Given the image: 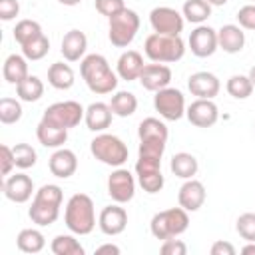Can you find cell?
Masks as SVG:
<instances>
[{
    "label": "cell",
    "mask_w": 255,
    "mask_h": 255,
    "mask_svg": "<svg viewBox=\"0 0 255 255\" xmlns=\"http://www.w3.org/2000/svg\"><path fill=\"white\" fill-rule=\"evenodd\" d=\"M143 52L151 62L157 64H173L179 62L185 54V42L181 36H167V34H149L143 44Z\"/></svg>",
    "instance_id": "obj_4"
},
{
    "label": "cell",
    "mask_w": 255,
    "mask_h": 255,
    "mask_svg": "<svg viewBox=\"0 0 255 255\" xmlns=\"http://www.w3.org/2000/svg\"><path fill=\"white\" fill-rule=\"evenodd\" d=\"M110 108H112L114 116L128 118V116L135 114V110H137V98H135V94H131L128 90H120V92H116L112 96Z\"/></svg>",
    "instance_id": "obj_30"
},
{
    "label": "cell",
    "mask_w": 255,
    "mask_h": 255,
    "mask_svg": "<svg viewBox=\"0 0 255 255\" xmlns=\"http://www.w3.org/2000/svg\"><path fill=\"white\" fill-rule=\"evenodd\" d=\"M74 70L70 68V64L64 62H54L48 68V84L56 90H70L74 86Z\"/></svg>",
    "instance_id": "obj_27"
},
{
    "label": "cell",
    "mask_w": 255,
    "mask_h": 255,
    "mask_svg": "<svg viewBox=\"0 0 255 255\" xmlns=\"http://www.w3.org/2000/svg\"><path fill=\"white\" fill-rule=\"evenodd\" d=\"M153 108H155V112H159V116L163 120L177 122L179 118L185 116V98L177 88H169L167 86V88L155 92Z\"/></svg>",
    "instance_id": "obj_8"
},
{
    "label": "cell",
    "mask_w": 255,
    "mask_h": 255,
    "mask_svg": "<svg viewBox=\"0 0 255 255\" xmlns=\"http://www.w3.org/2000/svg\"><path fill=\"white\" fill-rule=\"evenodd\" d=\"M128 225V213L120 205H106L100 211L98 227L104 235H120Z\"/></svg>",
    "instance_id": "obj_17"
},
{
    "label": "cell",
    "mask_w": 255,
    "mask_h": 255,
    "mask_svg": "<svg viewBox=\"0 0 255 255\" xmlns=\"http://www.w3.org/2000/svg\"><path fill=\"white\" fill-rule=\"evenodd\" d=\"M163 255H185L187 253V245L181 241V239H175V237H169L161 243V249H159Z\"/></svg>",
    "instance_id": "obj_44"
},
{
    "label": "cell",
    "mask_w": 255,
    "mask_h": 255,
    "mask_svg": "<svg viewBox=\"0 0 255 255\" xmlns=\"http://www.w3.org/2000/svg\"><path fill=\"white\" fill-rule=\"evenodd\" d=\"M96 253H98V255H102V253H114V255H118V253H120V247L114 245V243H104V245L96 247Z\"/></svg>",
    "instance_id": "obj_48"
},
{
    "label": "cell",
    "mask_w": 255,
    "mask_h": 255,
    "mask_svg": "<svg viewBox=\"0 0 255 255\" xmlns=\"http://www.w3.org/2000/svg\"><path fill=\"white\" fill-rule=\"evenodd\" d=\"M94 4H96V10L106 18H112L126 8L124 0H96Z\"/></svg>",
    "instance_id": "obj_42"
},
{
    "label": "cell",
    "mask_w": 255,
    "mask_h": 255,
    "mask_svg": "<svg viewBox=\"0 0 255 255\" xmlns=\"http://www.w3.org/2000/svg\"><path fill=\"white\" fill-rule=\"evenodd\" d=\"M247 76H249V80H251V84L255 86V66H251V70H249V74H247Z\"/></svg>",
    "instance_id": "obj_52"
},
{
    "label": "cell",
    "mask_w": 255,
    "mask_h": 255,
    "mask_svg": "<svg viewBox=\"0 0 255 255\" xmlns=\"http://www.w3.org/2000/svg\"><path fill=\"white\" fill-rule=\"evenodd\" d=\"M135 173L137 181L143 191L147 193H157L161 191L165 179L161 175V159H151V157H137L135 163Z\"/></svg>",
    "instance_id": "obj_11"
},
{
    "label": "cell",
    "mask_w": 255,
    "mask_h": 255,
    "mask_svg": "<svg viewBox=\"0 0 255 255\" xmlns=\"http://www.w3.org/2000/svg\"><path fill=\"white\" fill-rule=\"evenodd\" d=\"M2 74H4V80L8 84H14L18 86L22 80H26L30 74H28V58L22 54H10L6 60H4V68H2Z\"/></svg>",
    "instance_id": "obj_26"
},
{
    "label": "cell",
    "mask_w": 255,
    "mask_h": 255,
    "mask_svg": "<svg viewBox=\"0 0 255 255\" xmlns=\"http://www.w3.org/2000/svg\"><path fill=\"white\" fill-rule=\"evenodd\" d=\"M80 74L90 92L94 94H112L118 86V74L112 72L108 60L102 54H88L80 62Z\"/></svg>",
    "instance_id": "obj_1"
},
{
    "label": "cell",
    "mask_w": 255,
    "mask_h": 255,
    "mask_svg": "<svg viewBox=\"0 0 255 255\" xmlns=\"http://www.w3.org/2000/svg\"><path fill=\"white\" fill-rule=\"evenodd\" d=\"M189 211H185L181 205L179 207H169V209H163V211H157L153 217H151V223H149V229H151V235L155 239H169V237H177L181 235L187 227H189Z\"/></svg>",
    "instance_id": "obj_5"
},
{
    "label": "cell",
    "mask_w": 255,
    "mask_h": 255,
    "mask_svg": "<svg viewBox=\"0 0 255 255\" xmlns=\"http://www.w3.org/2000/svg\"><path fill=\"white\" fill-rule=\"evenodd\" d=\"M139 82H141V86L147 92L163 90L171 82V68L165 66V64H157V62L145 64L143 70H141V74H139Z\"/></svg>",
    "instance_id": "obj_15"
},
{
    "label": "cell",
    "mask_w": 255,
    "mask_h": 255,
    "mask_svg": "<svg viewBox=\"0 0 255 255\" xmlns=\"http://www.w3.org/2000/svg\"><path fill=\"white\" fill-rule=\"evenodd\" d=\"M60 4H64V6H78L82 0H58Z\"/></svg>",
    "instance_id": "obj_50"
},
{
    "label": "cell",
    "mask_w": 255,
    "mask_h": 255,
    "mask_svg": "<svg viewBox=\"0 0 255 255\" xmlns=\"http://www.w3.org/2000/svg\"><path fill=\"white\" fill-rule=\"evenodd\" d=\"M16 243H18V249L24 253H40L46 247V237L40 229L28 227V229H22L18 233Z\"/></svg>",
    "instance_id": "obj_29"
},
{
    "label": "cell",
    "mask_w": 255,
    "mask_h": 255,
    "mask_svg": "<svg viewBox=\"0 0 255 255\" xmlns=\"http://www.w3.org/2000/svg\"><path fill=\"white\" fill-rule=\"evenodd\" d=\"M165 151V141H157V139H143L139 141V157H151V159H161Z\"/></svg>",
    "instance_id": "obj_41"
},
{
    "label": "cell",
    "mask_w": 255,
    "mask_h": 255,
    "mask_svg": "<svg viewBox=\"0 0 255 255\" xmlns=\"http://www.w3.org/2000/svg\"><path fill=\"white\" fill-rule=\"evenodd\" d=\"M48 167L52 171V175L60 177V179H68L76 173L78 169V157L72 149H66V147H58L52 155H50V161H48Z\"/></svg>",
    "instance_id": "obj_19"
},
{
    "label": "cell",
    "mask_w": 255,
    "mask_h": 255,
    "mask_svg": "<svg viewBox=\"0 0 255 255\" xmlns=\"http://www.w3.org/2000/svg\"><path fill=\"white\" fill-rule=\"evenodd\" d=\"M187 44H189L193 56H197V58H209V56H213L215 50L219 48V46H217V30H213L211 26L199 24V26L189 34Z\"/></svg>",
    "instance_id": "obj_13"
},
{
    "label": "cell",
    "mask_w": 255,
    "mask_h": 255,
    "mask_svg": "<svg viewBox=\"0 0 255 255\" xmlns=\"http://www.w3.org/2000/svg\"><path fill=\"white\" fill-rule=\"evenodd\" d=\"M64 221L66 227L76 233V235H88L96 227V211H94V201L86 193H74L64 211Z\"/></svg>",
    "instance_id": "obj_3"
},
{
    "label": "cell",
    "mask_w": 255,
    "mask_h": 255,
    "mask_svg": "<svg viewBox=\"0 0 255 255\" xmlns=\"http://www.w3.org/2000/svg\"><path fill=\"white\" fill-rule=\"evenodd\" d=\"M235 229L245 241H255V213H241L235 221Z\"/></svg>",
    "instance_id": "obj_40"
},
{
    "label": "cell",
    "mask_w": 255,
    "mask_h": 255,
    "mask_svg": "<svg viewBox=\"0 0 255 255\" xmlns=\"http://www.w3.org/2000/svg\"><path fill=\"white\" fill-rule=\"evenodd\" d=\"M143 56L135 50H126L120 58H118V64H116V74L126 80V82H131V80H139V74L143 70Z\"/></svg>",
    "instance_id": "obj_21"
},
{
    "label": "cell",
    "mask_w": 255,
    "mask_h": 255,
    "mask_svg": "<svg viewBox=\"0 0 255 255\" xmlns=\"http://www.w3.org/2000/svg\"><path fill=\"white\" fill-rule=\"evenodd\" d=\"M187 88L191 92V96L195 98H203V100H213L219 94V78L211 72H195L189 76L187 80Z\"/></svg>",
    "instance_id": "obj_16"
},
{
    "label": "cell",
    "mask_w": 255,
    "mask_h": 255,
    "mask_svg": "<svg viewBox=\"0 0 255 255\" xmlns=\"http://www.w3.org/2000/svg\"><path fill=\"white\" fill-rule=\"evenodd\" d=\"M36 137H38V141H40L44 147H56V149H58V147H62V145L66 143V139H68V129L56 126L54 122H50V120H46V118H42L40 124H38V128H36Z\"/></svg>",
    "instance_id": "obj_23"
},
{
    "label": "cell",
    "mask_w": 255,
    "mask_h": 255,
    "mask_svg": "<svg viewBox=\"0 0 255 255\" xmlns=\"http://www.w3.org/2000/svg\"><path fill=\"white\" fill-rule=\"evenodd\" d=\"M211 255H235V247L229 241H215L211 245Z\"/></svg>",
    "instance_id": "obj_47"
},
{
    "label": "cell",
    "mask_w": 255,
    "mask_h": 255,
    "mask_svg": "<svg viewBox=\"0 0 255 255\" xmlns=\"http://www.w3.org/2000/svg\"><path fill=\"white\" fill-rule=\"evenodd\" d=\"M108 38L116 48H128L139 30V16L129 8H124L116 16L108 18Z\"/></svg>",
    "instance_id": "obj_7"
},
{
    "label": "cell",
    "mask_w": 255,
    "mask_h": 255,
    "mask_svg": "<svg viewBox=\"0 0 255 255\" xmlns=\"http://www.w3.org/2000/svg\"><path fill=\"white\" fill-rule=\"evenodd\" d=\"M181 14L187 22L191 24H203L209 16H211V4L207 0H185Z\"/></svg>",
    "instance_id": "obj_32"
},
{
    "label": "cell",
    "mask_w": 255,
    "mask_h": 255,
    "mask_svg": "<svg viewBox=\"0 0 255 255\" xmlns=\"http://www.w3.org/2000/svg\"><path fill=\"white\" fill-rule=\"evenodd\" d=\"M16 94L22 102H38L44 96V82L38 76H28L16 86Z\"/></svg>",
    "instance_id": "obj_34"
},
{
    "label": "cell",
    "mask_w": 255,
    "mask_h": 255,
    "mask_svg": "<svg viewBox=\"0 0 255 255\" xmlns=\"http://www.w3.org/2000/svg\"><path fill=\"white\" fill-rule=\"evenodd\" d=\"M108 195L116 203L131 201L133 195H135V179H133V175L124 167H116L108 177Z\"/></svg>",
    "instance_id": "obj_12"
},
{
    "label": "cell",
    "mask_w": 255,
    "mask_h": 255,
    "mask_svg": "<svg viewBox=\"0 0 255 255\" xmlns=\"http://www.w3.org/2000/svg\"><path fill=\"white\" fill-rule=\"evenodd\" d=\"M12 149H14V159H16L18 169H30L36 165L38 153L30 143H16Z\"/></svg>",
    "instance_id": "obj_38"
},
{
    "label": "cell",
    "mask_w": 255,
    "mask_h": 255,
    "mask_svg": "<svg viewBox=\"0 0 255 255\" xmlns=\"http://www.w3.org/2000/svg\"><path fill=\"white\" fill-rule=\"evenodd\" d=\"M243 255H255V241H247V245L241 247Z\"/></svg>",
    "instance_id": "obj_49"
},
{
    "label": "cell",
    "mask_w": 255,
    "mask_h": 255,
    "mask_svg": "<svg viewBox=\"0 0 255 255\" xmlns=\"http://www.w3.org/2000/svg\"><path fill=\"white\" fill-rule=\"evenodd\" d=\"M137 135H139V141H143V139H157V141H165L167 143L169 131H167V126L161 120H157V118H145L139 124Z\"/></svg>",
    "instance_id": "obj_31"
},
{
    "label": "cell",
    "mask_w": 255,
    "mask_h": 255,
    "mask_svg": "<svg viewBox=\"0 0 255 255\" xmlns=\"http://www.w3.org/2000/svg\"><path fill=\"white\" fill-rule=\"evenodd\" d=\"M112 116H114V112H112L110 104L92 102V104L86 108L84 122H86V126H88L90 131H104L106 128H110Z\"/></svg>",
    "instance_id": "obj_22"
},
{
    "label": "cell",
    "mask_w": 255,
    "mask_h": 255,
    "mask_svg": "<svg viewBox=\"0 0 255 255\" xmlns=\"http://www.w3.org/2000/svg\"><path fill=\"white\" fill-rule=\"evenodd\" d=\"M0 161H2V175H10V171L16 167V159H14V149L6 143L0 145Z\"/></svg>",
    "instance_id": "obj_45"
},
{
    "label": "cell",
    "mask_w": 255,
    "mask_h": 255,
    "mask_svg": "<svg viewBox=\"0 0 255 255\" xmlns=\"http://www.w3.org/2000/svg\"><path fill=\"white\" fill-rule=\"evenodd\" d=\"M22 118V104L16 98H2L0 100V122L10 126Z\"/></svg>",
    "instance_id": "obj_37"
},
{
    "label": "cell",
    "mask_w": 255,
    "mask_h": 255,
    "mask_svg": "<svg viewBox=\"0 0 255 255\" xmlns=\"http://www.w3.org/2000/svg\"><path fill=\"white\" fill-rule=\"evenodd\" d=\"M62 187L60 185H54V183H46L42 185L34 199H32V205L28 209V215L32 219V223L40 225V227H46V225H52L58 215H60V205H62Z\"/></svg>",
    "instance_id": "obj_2"
},
{
    "label": "cell",
    "mask_w": 255,
    "mask_h": 255,
    "mask_svg": "<svg viewBox=\"0 0 255 255\" xmlns=\"http://www.w3.org/2000/svg\"><path fill=\"white\" fill-rule=\"evenodd\" d=\"M171 171L175 177H181V179H191L197 169H199V163L195 159V155L187 153V151H179L171 157V163H169Z\"/></svg>",
    "instance_id": "obj_28"
},
{
    "label": "cell",
    "mask_w": 255,
    "mask_h": 255,
    "mask_svg": "<svg viewBox=\"0 0 255 255\" xmlns=\"http://www.w3.org/2000/svg\"><path fill=\"white\" fill-rule=\"evenodd\" d=\"M211 6H223V4H227L229 0H207Z\"/></svg>",
    "instance_id": "obj_51"
},
{
    "label": "cell",
    "mask_w": 255,
    "mask_h": 255,
    "mask_svg": "<svg viewBox=\"0 0 255 255\" xmlns=\"http://www.w3.org/2000/svg\"><path fill=\"white\" fill-rule=\"evenodd\" d=\"M20 14V4L18 0H0V20L10 22Z\"/></svg>",
    "instance_id": "obj_46"
},
{
    "label": "cell",
    "mask_w": 255,
    "mask_h": 255,
    "mask_svg": "<svg viewBox=\"0 0 255 255\" xmlns=\"http://www.w3.org/2000/svg\"><path fill=\"white\" fill-rule=\"evenodd\" d=\"M48 52H50V40H48L44 34H42L40 38L32 40L30 44L22 46V54H24L30 62H38V60H42Z\"/></svg>",
    "instance_id": "obj_39"
},
{
    "label": "cell",
    "mask_w": 255,
    "mask_h": 255,
    "mask_svg": "<svg viewBox=\"0 0 255 255\" xmlns=\"http://www.w3.org/2000/svg\"><path fill=\"white\" fill-rule=\"evenodd\" d=\"M42 34H44L42 32V26L36 20H20L16 24V28H14V40L20 44V48L26 46V44H30L32 40L40 38Z\"/></svg>",
    "instance_id": "obj_35"
},
{
    "label": "cell",
    "mask_w": 255,
    "mask_h": 255,
    "mask_svg": "<svg viewBox=\"0 0 255 255\" xmlns=\"http://www.w3.org/2000/svg\"><path fill=\"white\" fill-rule=\"evenodd\" d=\"M177 201L185 211H197L205 203V187L197 179H185V183L179 187Z\"/></svg>",
    "instance_id": "obj_20"
},
{
    "label": "cell",
    "mask_w": 255,
    "mask_h": 255,
    "mask_svg": "<svg viewBox=\"0 0 255 255\" xmlns=\"http://www.w3.org/2000/svg\"><path fill=\"white\" fill-rule=\"evenodd\" d=\"M84 114H86V110L80 106V102L66 100V102H56V104L48 106L42 118L54 122L60 128L70 129V128H76L84 120Z\"/></svg>",
    "instance_id": "obj_9"
},
{
    "label": "cell",
    "mask_w": 255,
    "mask_h": 255,
    "mask_svg": "<svg viewBox=\"0 0 255 255\" xmlns=\"http://www.w3.org/2000/svg\"><path fill=\"white\" fill-rule=\"evenodd\" d=\"M249 2H253V4H255V0H249Z\"/></svg>",
    "instance_id": "obj_53"
},
{
    "label": "cell",
    "mask_w": 255,
    "mask_h": 255,
    "mask_svg": "<svg viewBox=\"0 0 255 255\" xmlns=\"http://www.w3.org/2000/svg\"><path fill=\"white\" fill-rule=\"evenodd\" d=\"M185 116H187L189 124H193L195 128H211L217 122V118H219V110H217L213 100L197 98L185 110Z\"/></svg>",
    "instance_id": "obj_14"
},
{
    "label": "cell",
    "mask_w": 255,
    "mask_h": 255,
    "mask_svg": "<svg viewBox=\"0 0 255 255\" xmlns=\"http://www.w3.org/2000/svg\"><path fill=\"white\" fill-rule=\"evenodd\" d=\"M74 235H68V233L66 235L64 233L56 235L52 239V243H50L52 253L54 255H84V247H82V243Z\"/></svg>",
    "instance_id": "obj_33"
},
{
    "label": "cell",
    "mask_w": 255,
    "mask_h": 255,
    "mask_svg": "<svg viewBox=\"0 0 255 255\" xmlns=\"http://www.w3.org/2000/svg\"><path fill=\"white\" fill-rule=\"evenodd\" d=\"M90 151L98 161H102L106 165H112V167H122L128 161V155H129L128 145L118 135H112V133L96 135L90 141Z\"/></svg>",
    "instance_id": "obj_6"
},
{
    "label": "cell",
    "mask_w": 255,
    "mask_h": 255,
    "mask_svg": "<svg viewBox=\"0 0 255 255\" xmlns=\"http://www.w3.org/2000/svg\"><path fill=\"white\" fill-rule=\"evenodd\" d=\"M88 48V38L82 30H70L62 38V56L66 62H78L84 58Z\"/></svg>",
    "instance_id": "obj_25"
},
{
    "label": "cell",
    "mask_w": 255,
    "mask_h": 255,
    "mask_svg": "<svg viewBox=\"0 0 255 255\" xmlns=\"http://www.w3.org/2000/svg\"><path fill=\"white\" fill-rule=\"evenodd\" d=\"M34 193V181L26 173L8 175L4 181V195L14 203H26Z\"/></svg>",
    "instance_id": "obj_18"
},
{
    "label": "cell",
    "mask_w": 255,
    "mask_h": 255,
    "mask_svg": "<svg viewBox=\"0 0 255 255\" xmlns=\"http://www.w3.org/2000/svg\"><path fill=\"white\" fill-rule=\"evenodd\" d=\"M253 88H255V86L251 84L249 76H243V74H233V76L227 80V84H225L227 94L233 96L235 100H245V98H249L251 92H253Z\"/></svg>",
    "instance_id": "obj_36"
},
{
    "label": "cell",
    "mask_w": 255,
    "mask_h": 255,
    "mask_svg": "<svg viewBox=\"0 0 255 255\" xmlns=\"http://www.w3.org/2000/svg\"><path fill=\"white\" fill-rule=\"evenodd\" d=\"M235 18L243 30H255V4H247L239 8Z\"/></svg>",
    "instance_id": "obj_43"
},
{
    "label": "cell",
    "mask_w": 255,
    "mask_h": 255,
    "mask_svg": "<svg viewBox=\"0 0 255 255\" xmlns=\"http://www.w3.org/2000/svg\"><path fill=\"white\" fill-rule=\"evenodd\" d=\"M149 24L155 34H167V36H179L183 32L185 18L175 8L169 6H157L149 12Z\"/></svg>",
    "instance_id": "obj_10"
},
{
    "label": "cell",
    "mask_w": 255,
    "mask_h": 255,
    "mask_svg": "<svg viewBox=\"0 0 255 255\" xmlns=\"http://www.w3.org/2000/svg\"><path fill=\"white\" fill-rule=\"evenodd\" d=\"M217 46L225 54H237L245 46V34L241 26L235 24H225L217 30Z\"/></svg>",
    "instance_id": "obj_24"
}]
</instances>
